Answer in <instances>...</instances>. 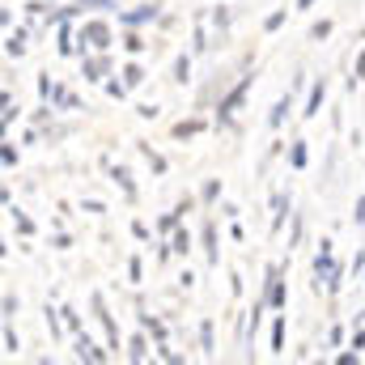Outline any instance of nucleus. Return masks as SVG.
Segmentation results:
<instances>
[{"mask_svg": "<svg viewBox=\"0 0 365 365\" xmlns=\"http://www.w3.org/2000/svg\"><path fill=\"white\" fill-rule=\"evenodd\" d=\"M81 43H90V47H110V30H106V21H86V30H81Z\"/></svg>", "mask_w": 365, "mask_h": 365, "instance_id": "f257e3e1", "label": "nucleus"}, {"mask_svg": "<svg viewBox=\"0 0 365 365\" xmlns=\"http://www.w3.org/2000/svg\"><path fill=\"white\" fill-rule=\"evenodd\" d=\"M77 357H81V361H93V365H102V361H106V353H102V349H93L90 340H86V336L77 340Z\"/></svg>", "mask_w": 365, "mask_h": 365, "instance_id": "f03ea898", "label": "nucleus"}, {"mask_svg": "<svg viewBox=\"0 0 365 365\" xmlns=\"http://www.w3.org/2000/svg\"><path fill=\"white\" fill-rule=\"evenodd\" d=\"M268 302H272V306H280V302H284V289H280V272H268Z\"/></svg>", "mask_w": 365, "mask_h": 365, "instance_id": "7ed1b4c3", "label": "nucleus"}, {"mask_svg": "<svg viewBox=\"0 0 365 365\" xmlns=\"http://www.w3.org/2000/svg\"><path fill=\"white\" fill-rule=\"evenodd\" d=\"M314 272L323 276H331V242H323V251H319V255H314Z\"/></svg>", "mask_w": 365, "mask_h": 365, "instance_id": "20e7f679", "label": "nucleus"}, {"mask_svg": "<svg viewBox=\"0 0 365 365\" xmlns=\"http://www.w3.org/2000/svg\"><path fill=\"white\" fill-rule=\"evenodd\" d=\"M247 86H251V81H242L238 90H234V93H230V98H225V102H221V119H230V110H234V106L242 102V93H247Z\"/></svg>", "mask_w": 365, "mask_h": 365, "instance_id": "39448f33", "label": "nucleus"}, {"mask_svg": "<svg viewBox=\"0 0 365 365\" xmlns=\"http://www.w3.org/2000/svg\"><path fill=\"white\" fill-rule=\"evenodd\" d=\"M323 81H319V86H314V90H310V102H306V110H302V115H319V106H323Z\"/></svg>", "mask_w": 365, "mask_h": 365, "instance_id": "423d86ee", "label": "nucleus"}, {"mask_svg": "<svg viewBox=\"0 0 365 365\" xmlns=\"http://www.w3.org/2000/svg\"><path fill=\"white\" fill-rule=\"evenodd\" d=\"M4 51H9V56H21V51H26V34H9Z\"/></svg>", "mask_w": 365, "mask_h": 365, "instance_id": "0eeeda50", "label": "nucleus"}, {"mask_svg": "<svg viewBox=\"0 0 365 365\" xmlns=\"http://www.w3.org/2000/svg\"><path fill=\"white\" fill-rule=\"evenodd\" d=\"M102 73H106V60H90V64H86V77H90V81H98Z\"/></svg>", "mask_w": 365, "mask_h": 365, "instance_id": "6e6552de", "label": "nucleus"}, {"mask_svg": "<svg viewBox=\"0 0 365 365\" xmlns=\"http://www.w3.org/2000/svg\"><path fill=\"white\" fill-rule=\"evenodd\" d=\"M140 81H145V73H140L136 64H132V68H123V86H140Z\"/></svg>", "mask_w": 365, "mask_h": 365, "instance_id": "1a4fd4ad", "label": "nucleus"}, {"mask_svg": "<svg viewBox=\"0 0 365 365\" xmlns=\"http://www.w3.org/2000/svg\"><path fill=\"white\" fill-rule=\"evenodd\" d=\"M272 349L276 353L284 349V323H280V319H276V327H272Z\"/></svg>", "mask_w": 365, "mask_h": 365, "instance_id": "9d476101", "label": "nucleus"}, {"mask_svg": "<svg viewBox=\"0 0 365 365\" xmlns=\"http://www.w3.org/2000/svg\"><path fill=\"white\" fill-rule=\"evenodd\" d=\"M149 17H153V9H149V4H145V9H136V13H128V17H123V21H132V26H136V21H149Z\"/></svg>", "mask_w": 365, "mask_h": 365, "instance_id": "9b49d317", "label": "nucleus"}, {"mask_svg": "<svg viewBox=\"0 0 365 365\" xmlns=\"http://www.w3.org/2000/svg\"><path fill=\"white\" fill-rule=\"evenodd\" d=\"M128 349H132V361H145V357H149V353H145V340H140V336H136V340H132Z\"/></svg>", "mask_w": 365, "mask_h": 365, "instance_id": "f8f14e48", "label": "nucleus"}, {"mask_svg": "<svg viewBox=\"0 0 365 365\" xmlns=\"http://www.w3.org/2000/svg\"><path fill=\"white\" fill-rule=\"evenodd\" d=\"M175 251H179V255H187V251H191V238H187V230H179V234H175Z\"/></svg>", "mask_w": 365, "mask_h": 365, "instance_id": "ddd939ff", "label": "nucleus"}, {"mask_svg": "<svg viewBox=\"0 0 365 365\" xmlns=\"http://www.w3.org/2000/svg\"><path fill=\"white\" fill-rule=\"evenodd\" d=\"M195 132H200V123H195V119H187V123L175 128V136H195Z\"/></svg>", "mask_w": 365, "mask_h": 365, "instance_id": "4468645a", "label": "nucleus"}, {"mask_svg": "<svg viewBox=\"0 0 365 365\" xmlns=\"http://www.w3.org/2000/svg\"><path fill=\"white\" fill-rule=\"evenodd\" d=\"M140 323H145V327H149V331H153V336H158V340H162V336H166V327H162V323H153V319H149V314H140Z\"/></svg>", "mask_w": 365, "mask_h": 365, "instance_id": "2eb2a0df", "label": "nucleus"}, {"mask_svg": "<svg viewBox=\"0 0 365 365\" xmlns=\"http://www.w3.org/2000/svg\"><path fill=\"white\" fill-rule=\"evenodd\" d=\"M123 47H128V51H140V47H145V38H140V34H128V38H123Z\"/></svg>", "mask_w": 365, "mask_h": 365, "instance_id": "dca6fc26", "label": "nucleus"}, {"mask_svg": "<svg viewBox=\"0 0 365 365\" xmlns=\"http://www.w3.org/2000/svg\"><path fill=\"white\" fill-rule=\"evenodd\" d=\"M77 9H115V4H110V0H81Z\"/></svg>", "mask_w": 365, "mask_h": 365, "instance_id": "f3484780", "label": "nucleus"}, {"mask_svg": "<svg viewBox=\"0 0 365 365\" xmlns=\"http://www.w3.org/2000/svg\"><path fill=\"white\" fill-rule=\"evenodd\" d=\"M175 73H179V81H187V77H191V64H187V56L175 64Z\"/></svg>", "mask_w": 365, "mask_h": 365, "instance_id": "a211bd4d", "label": "nucleus"}, {"mask_svg": "<svg viewBox=\"0 0 365 365\" xmlns=\"http://www.w3.org/2000/svg\"><path fill=\"white\" fill-rule=\"evenodd\" d=\"M17 119V106H13V98H4V123H13Z\"/></svg>", "mask_w": 365, "mask_h": 365, "instance_id": "6ab92c4d", "label": "nucleus"}, {"mask_svg": "<svg viewBox=\"0 0 365 365\" xmlns=\"http://www.w3.org/2000/svg\"><path fill=\"white\" fill-rule=\"evenodd\" d=\"M0 158H4V166H17V153H13V145H4V149H0Z\"/></svg>", "mask_w": 365, "mask_h": 365, "instance_id": "aec40b11", "label": "nucleus"}, {"mask_svg": "<svg viewBox=\"0 0 365 365\" xmlns=\"http://www.w3.org/2000/svg\"><path fill=\"white\" fill-rule=\"evenodd\" d=\"M60 314H64V323H68V327H73V331H81V319H77V314H73V310H60Z\"/></svg>", "mask_w": 365, "mask_h": 365, "instance_id": "412c9836", "label": "nucleus"}]
</instances>
